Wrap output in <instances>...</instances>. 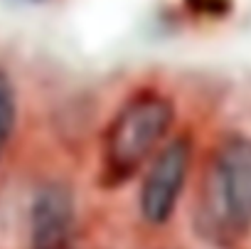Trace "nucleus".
Segmentation results:
<instances>
[{"instance_id":"1","label":"nucleus","mask_w":251,"mask_h":249,"mask_svg":"<svg viewBox=\"0 0 251 249\" xmlns=\"http://www.w3.org/2000/svg\"><path fill=\"white\" fill-rule=\"evenodd\" d=\"M197 229L214 244H234L251 232V138L229 136L209 156L200 200Z\"/></svg>"},{"instance_id":"4","label":"nucleus","mask_w":251,"mask_h":249,"mask_svg":"<svg viewBox=\"0 0 251 249\" xmlns=\"http://www.w3.org/2000/svg\"><path fill=\"white\" fill-rule=\"evenodd\" d=\"M30 249H74V197L62 183L42 185L30 210Z\"/></svg>"},{"instance_id":"5","label":"nucleus","mask_w":251,"mask_h":249,"mask_svg":"<svg viewBox=\"0 0 251 249\" xmlns=\"http://www.w3.org/2000/svg\"><path fill=\"white\" fill-rule=\"evenodd\" d=\"M15 113H18V104H15L13 82L3 69H0V153L8 146L10 134L15 129Z\"/></svg>"},{"instance_id":"6","label":"nucleus","mask_w":251,"mask_h":249,"mask_svg":"<svg viewBox=\"0 0 251 249\" xmlns=\"http://www.w3.org/2000/svg\"><path fill=\"white\" fill-rule=\"evenodd\" d=\"M187 5H190V10H197V13L219 18V15L229 13L231 0H187Z\"/></svg>"},{"instance_id":"3","label":"nucleus","mask_w":251,"mask_h":249,"mask_svg":"<svg viewBox=\"0 0 251 249\" xmlns=\"http://www.w3.org/2000/svg\"><path fill=\"white\" fill-rule=\"evenodd\" d=\"M190 158L192 143L187 136L173 138L155 156L141 188V212L151 224H163L175 212V205L187 180Z\"/></svg>"},{"instance_id":"2","label":"nucleus","mask_w":251,"mask_h":249,"mask_svg":"<svg viewBox=\"0 0 251 249\" xmlns=\"http://www.w3.org/2000/svg\"><path fill=\"white\" fill-rule=\"evenodd\" d=\"M173 118L175 106L168 96L158 91H141L131 96L103 134L101 183L106 188L128 183L168 136Z\"/></svg>"}]
</instances>
